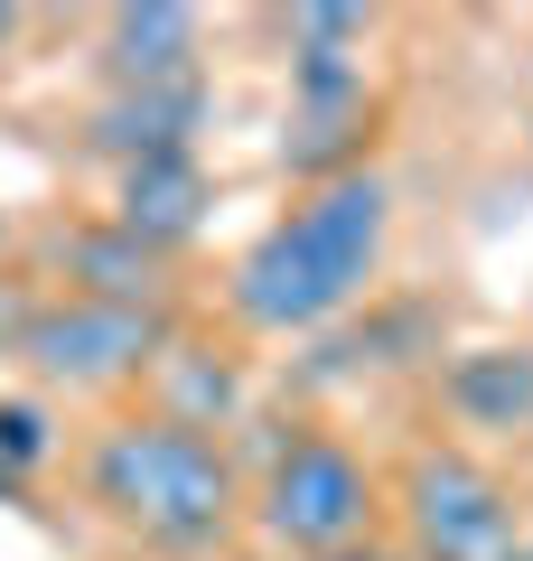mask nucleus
Segmentation results:
<instances>
[{
  "label": "nucleus",
  "mask_w": 533,
  "mask_h": 561,
  "mask_svg": "<svg viewBox=\"0 0 533 561\" xmlns=\"http://www.w3.org/2000/svg\"><path fill=\"white\" fill-rule=\"evenodd\" d=\"M84 505L103 524L140 542V552L197 561L216 542H235V524H253V478L235 468V449L197 421L169 412H113L84 440Z\"/></svg>",
  "instance_id": "1"
},
{
  "label": "nucleus",
  "mask_w": 533,
  "mask_h": 561,
  "mask_svg": "<svg viewBox=\"0 0 533 561\" xmlns=\"http://www.w3.org/2000/svg\"><path fill=\"white\" fill-rule=\"evenodd\" d=\"M384 234H394V187L375 169L328 179L291 206L281 225H262L253 243L225 272V309L262 337H291V328L337 319L347 300H365L384 272Z\"/></svg>",
  "instance_id": "2"
},
{
  "label": "nucleus",
  "mask_w": 533,
  "mask_h": 561,
  "mask_svg": "<svg viewBox=\"0 0 533 561\" xmlns=\"http://www.w3.org/2000/svg\"><path fill=\"white\" fill-rule=\"evenodd\" d=\"M384 505H394V486L355 459L347 440L299 431V440H281L272 459H262V478H253V534L272 542L281 561H318V552L375 542Z\"/></svg>",
  "instance_id": "3"
},
{
  "label": "nucleus",
  "mask_w": 533,
  "mask_h": 561,
  "mask_svg": "<svg viewBox=\"0 0 533 561\" xmlns=\"http://www.w3.org/2000/svg\"><path fill=\"white\" fill-rule=\"evenodd\" d=\"M402 552L412 561H514L524 552V496L468 449H412L394 478Z\"/></svg>",
  "instance_id": "4"
},
{
  "label": "nucleus",
  "mask_w": 533,
  "mask_h": 561,
  "mask_svg": "<svg viewBox=\"0 0 533 561\" xmlns=\"http://www.w3.org/2000/svg\"><path fill=\"white\" fill-rule=\"evenodd\" d=\"M178 346L169 309H113V300H38L20 356L38 383H66V393H113V383L159 375V356Z\"/></svg>",
  "instance_id": "5"
},
{
  "label": "nucleus",
  "mask_w": 533,
  "mask_h": 561,
  "mask_svg": "<svg viewBox=\"0 0 533 561\" xmlns=\"http://www.w3.org/2000/svg\"><path fill=\"white\" fill-rule=\"evenodd\" d=\"M197 131H206V76L197 84H132V94H103L84 113V150L113 169L178 160V150H197Z\"/></svg>",
  "instance_id": "6"
},
{
  "label": "nucleus",
  "mask_w": 533,
  "mask_h": 561,
  "mask_svg": "<svg viewBox=\"0 0 533 561\" xmlns=\"http://www.w3.org/2000/svg\"><path fill=\"white\" fill-rule=\"evenodd\" d=\"M206 20L188 10V0H122V10H103V76H113V94H132V84H197L206 76Z\"/></svg>",
  "instance_id": "7"
},
{
  "label": "nucleus",
  "mask_w": 533,
  "mask_h": 561,
  "mask_svg": "<svg viewBox=\"0 0 533 561\" xmlns=\"http://www.w3.org/2000/svg\"><path fill=\"white\" fill-rule=\"evenodd\" d=\"M440 412H450L458 431H506V440H524L533 431V346L524 337L458 346V356L440 365Z\"/></svg>",
  "instance_id": "8"
},
{
  "label": "nucleus",
  "mask_w": 533,
  "mask_h": 561,
  "mask_svg": "<svg viewBox=\"0 0 533 561\" xmlns=\"http://www.w3.org/2000/svg\"><path fill=\"white\" fill-rule=\"evenodd\" d=\"M57 272L76 300H113V309H169V253H150L122 225H76L57 243Z\"/></svg>",
  "instance_id": "9"
},
{
  "label": "nucleus",
  "mask_w": 533,
  "mask_h": 561,
  "mask_svg": "<svg viewBox=\"0 0 533 561\" xmlns=\"http://www.w3.org/2000/svg\"><path fill=\"white\" fill-rule=\"evenodd\" d=\"M206 160L197 150H178V160H140V169H122L113 179V225L122 234H140L150 253H178V243L206 225Z\"/></svg>",
  "instance_id": "10"
},
{
  "label": "nucleus",
  "mask_w": 533,
  "mask_h": 561,
  "mask_svg": "<svg viewBox=\"0 0 533 561\" xmlns=\"http://www.w3.org/2000/svg\"><path fill=\"white\" fill-rule=\"evenodd\" d=\"M365 10L347 0H309L291 10V103H328V94H365Z\"/></svg>",
  "instance_id": "11"
},
{
  "label": "nucleus",
  "mask_w": 533,
  "mask_h": 561,
  "mask_svg": "<svg viewBox=\"0 0 533 561\" xmlns=\"http://www.w3.org/2000/svg\"><path fill=\"white\" fill-rule=\"evenodd\" d=\"M375 150V84L365 94H328V103H291V131H281V169L309 187L355 179Z\"/></svg>",
  "instance_id": "12"
},
{
  "label": "nucleus",
  "mask_w": 533,
  "mask_h": 561,
  "mask_svg": "<svg viewBox=\"0 0 533 561\" xmlns=\"http://www.w3.org/2000/svg\"><path fill=\"white\" fill-rule=\"evenodd\" d=\"M159 402L150 412H169V421H197V431H225V412H235V365H188V346H169L159 356Z\"/></svg>",
  "instance_id": "13"
},
{
  "label": "nucleus",
  "mask_w": 533,
  "mask_h": 561,
  "mask_svg": "<svg viewBox=\"0 0 533 561\" xmlns=\"http://www.w3.org/2000/svg\"><path fill=\"white\" fill-rule=\"evenodd\" d=\"M47 459H57V421L38 402H0V468L10 478H38Z\"/></svg>",
  "instance_id": "14"
},
{
  "label": "nucleus",
  "mask_w": 533,
  "mask_h": 561,
  "mask_svg": "<svg viewBox=\"0 0 533 561\" xmlns=\"http://www.w3.org/2000/svg\"><path fill=\"white\" fill-rule=\"evenodd\" d=\"M318 561H412V552H394V542H355V552H318Z\"/></svg>",
  "instance_id": "15"
},
{
  "label": "nucleus",
  "mask_w": 533,
  "mask_h": 561,
  "mask_svg": "<svg viewBox=\"0 0 533 561\" xmlns=\"http://www.w3.org/2000/svg\"><path fill=\"white\" fill-rule=\"evenodd\" d=\"M10 38H20V10H10V0H0V47H10Z\"/></svg>",
  "instance_id": "16"
},
{
  "label": "nucleus",
  "mask_w": 533,
  "mask_h": 561,
  "mask_svg": "<svg viewBox=\"0 0 533 561\" xmlns=\"http://www.w3.org/2000/svg\"><path fill=\"white\" fill-rule=\"evenodd\" d=\"M10 486H20V478H10V468H0V496H10Z\"/></svg>",
  "instance_id": "17"
},
{
  "label": "nucleus",
  "mask_w": 533,
  "mask_h": 561,
  "mask_svg": "<svg viewBox=\"0 0 533 561\" xmlns=\"http://www.w3.org/2000/svg\"><path fill=\"white\" fill-rule=\"evenodd\" d=\"M514 561H533V542H524V552H514Z\"/></svg>",
  "instance_id": "18"
}]
</instances>
